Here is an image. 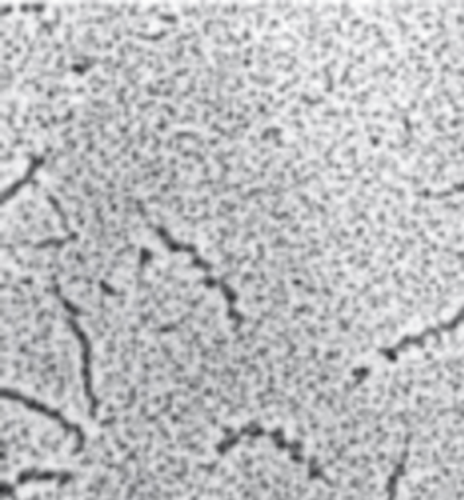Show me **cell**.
<instances>
[{"mask_svg": "<svg viewBox=\"0 0 464 500\" xmlns=\"http://www.w3.org/2000/svg\"><path fill=\"white\" fill-rule=\"evenodd\" d=\"M243 438H269V440L276 447H281V450L288 452V455H291L292 462L306 465L309 477L319 479V481H325V475H324L322 469L316 465V462L308 460V457L302 454V446L300 444L286 440V436L283 434V430H265V429H261V426H257V424H247V426H243L241 430H237L235 434L224 438V440L218 446H215V450H218L220 455L222 454H228L233 446H237V444L243 440Z\"/></svg>", "mask_w": 464, "mask_h": 500, "instance_id": "cell-1", "label": "cell"}, {"mask_svg": "<svg viewBox=\"0 0 464 500\" xmlns=\"http://www.w3.org/2000/svg\"><path fill=\"white\" fill-rule=\"evenodd\" d=\"M0 397L3 399H8V401H16V403H22L26 409L30 411H34L38 414H44L47 416V419H51L54 422H57L61 429L71 432V434H75L77 438V447H75V454H80L82 450H85V444H87V438H85V432H82L80 426L77 422H71L67 416L54 409V406H47L46 403H41L38 399H32V397H28V395L24 393H20V391H14V389H10V388H3L0 389Z\"/></svg>", "mask_w": 464, "mask_h": 500, "instance_id": "cell-2", "label": "cell"}, {"mask_svg": "<svg viewBox=\"0 0 464 500\" xmlns=\"http://www.w3.org/2000/svg\"><path fill=\"white\" fill-rule=\"evenodd\" d=\"M464 322V305L459 309V312L452 319L445 321V322H441V325L437 327H431L427 330L421 332V335H416V337H406V338H401L398 344H394V346H390V348H380V354L390 362H394L398 358V354L400 352H404L411 346H421V344H426L429 338H437L441 335H445V332H451V330H455L459 329L460 325Z\"/></svg>", "mask_w": 464, "mask_h": 500, "instance_id": "cell-3", "label": "cell"}, {"mask_svg": "<svg viewBox=\"0 0 464 500\" xmlns=\"http://www.w3.org/2000/svg\"><path fill=\"white\" fill-rule=\"evenodd\" d=\"M69 481H73V473H69V471H39V469H28V471H22L16 477L14 483L0 485V496L10 498L14 495L18 487L28 485V483H59V485H65Z\"/></svg>", "mask_w": 464, "mask_h": 500, "instance_id": "cell-4", "label": "cell"}, {"mask_svg": "<svg viewBox=\"0 0 464 500\" xmlns=\"http://www.w3.org/2000/svg\"><path fill=\"white\" fill-rule=\"evenodd\" d=\"M44 161H46L44 156H34V159L30 161V164H28L26 174L22 176V179H18L14 184H10V186L6 188V190L3 192V196H0V202H3V204L10 202V200H13V196H14V194H18L20 190H22L24 186H28L30 182H32V180H34V176H36V172L39 171V166L44 164Z\"/></svg>", "mask_w": 464, "mask_h": 500, "instance_id": "cell-5", "label": "cell"}, {"mask_svg": "<svg viewBox=\"0 0 464 500\" xmlns=\"http://www.w3.org/2000/svg\"><path fill=\"white\" fill-rule=\"evenodd\" d=\"M409 438H408V442H406V447H404V452H401V457H400V462L396 463L394 467V471H392V475L388 477V485H386V500H396L398 496V483H400V479L404 477L406 473V463H408V455H409Z\"/></svg>", "mask_w": 464, "mask_h": 500, "instance_id": "cell-6", "label": "cell"}, {"mask_svg": "<svg viewBox=\"0 0 464 500\" xmlns=\"http://www.w3.org/2000/svg\"><path fill=\"white\" fill-rule=\"evenodd\" d=\"M452 194H464V184H455L449 190H443V192H421V197H433V200H441V197H449Z\"/></svg>", "mask_w": 464, "mask_h": 500, "instance_id": "cell-7", "label": "cell"}, {"mask_svg": "<svg viewBox=\"0 0 464 500\" xmlns=\"http://www.w3.org/2000/svg\"><path fill=\"white\" fill-rule=\"evenodd\" d=\"M77 235L75 233H69L67 237H61V238H47V241H41L36 245V248H47V246H63L71 241H75Z\"/></svg>", "mask_w": 464, "mask_h": 500, "instance_id": "cell-8", "label": "cell"}]
</instances>
